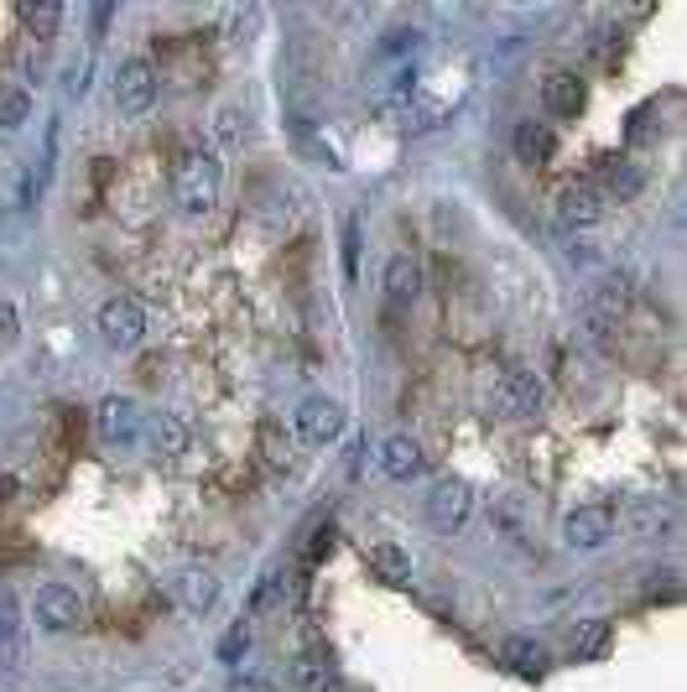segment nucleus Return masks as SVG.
<instances>
[{
  "label": "nucleus",
  "instance_id": "f257e3e1",
  "mask_svg": "<svg viewBox=\"0 0 687 692\" xmlns=\"http://www.w3.org/2000/svg\"><path fill=\"white\" fill-rule=\"evenodd\" d=\"M219 156L214 152H188L183 162H177V209L188 219H203V214H214V203H219Z\"/></svg>",
  "mask_w": 687,
  "mask_h": 692
},
{
  "label": "nucleus",
  "instance_id": "f03ea898",
  "mask_svg": "<svg viewBox=\"0 0 687 692\" xmlns=\"http://www.w3.org/2000/svg\"><path fill=\"white\" fill-rule=\"evenodd\" d=\"M344 407L334 396H307L298 411H292V433L307 443V448H323V443H339L344 437Z\"/></svg>",
  "mask_w": 687,
  "mask_h": 692
},
{
  "label": "nucleus",
  "instance_id": "7ed1b4c3",
  "mask_svg": "<svg viewBox=\"0 0 687 692\" xmlns=\"http://www.w3.org/2000/svg\"><path fill=\"white\" fill-rule=\"evenodd\" d=\"M109 94H115V109H126V115H147V109L156 105V68H151L147 58H126V63L115 68Z\"/></svg>",
  "mask_w": 687,
  "mask_h": 692
},
{
  "label": "nucleus",
  "instance_id": "20e7f679",
  "mask_svg": "<svg viewBox=\"0 0 687 692\" xmlns=\"http://www.w3.org/2000/svg\"><path fill=\"white\" fill-rule=\"evenodd\" d=\"M609 537H615V505H604V500L573 505V511L562 516V541L579 547V552H594V547H604Z\"/></svg>",
  "mask_w": 687,
  "mask_h": 692
},
{
  "label": "nucleus",
  "instance_id": "39448f33",
  "mask_svg": "<svg viewBox=\"0 0 687 692\" xmlns=\"http://www.w3.org/2000/svg\"><path fill=\"white\" fill-rule=\"evenodd\" d=\"M32 609H37V625H43L47 635H68V630L84 625V599H79L68 584H43L37 599H32Z\"/></svg>",
  "mask_w": 687,
  "mask_h": 692
},
{
  "label": "nucleus",
  "instance_id": "423d86ee",
  "mask_svg": "<svg viewBox=\"0 0 687 692\" xmlns=\"http://www.w3.org/2000/svg\"><path fill=\"white\" fill-rule=\"evenodd\" d=\"M100 333H105L109 349H136L147 339V313L130 303V297H109L100 307Z\"/></svg>",
  "mask_w": 687,
  "mask_h": 692
},
{
  "label": "nucleus",
  "instance_id": "0eeeda50",
  "mask_svg": "<svg viewBox=\"0 0 687 692\" xmlns=\"http://www.w3.org/2000/svg\"><path fill=\"white\" fill-rule=\"evenodd\" d=\"M469 505H474V495L464 479H438L428 490V526L432 531H458L464 516H469Z\"/></svg>",
  "mask_w": 687,
  "mask_h": 692
},
{
  "label": "nucleus",
  "instance_id": "6e6552de",
  "mask_svg": "<svg viewBox=\"0 0 687 692\" xmlns=\"http://www.w3.org/2000/svg\"><path fill=\"white\" fill-rule=\"evenodd\" d=\"M172 599L183 605V614H209L219 599V578H214V567H177L172 573Z\"/></svg>",
  "mask_w": 687,
  "mask_h": 692
},
{
  "label": "nucleus",
  "instance_id": "1a4fd4ad",
  "mask_svg": "<svg viewBox=\"0 0 687 692\" xmlns=\"http://www.w3.org/2000/svg\"><path fill=\"white\" fill-rule=\"evenodd\" d=\"M537 407H542V386L532 370H505L494 380V411L500 417H532Z\"/></svg>",
  "mask_w": 687,
  "mask_h": 692
},
{
  "label": "nucleus",
  "instance_id": "9d476101",
  "mask_svg": "<svg viewBox=\"0 0 687 692\" xmlns=\"http://www.w3.org/2000/svg\"><path fill=\"white\" fill-rule=\"evenodd\" d=\"M381 474L396 479V484H407V479H422L428 474V454H422V443L407 433H396L381 443Z\"/></svg>",
  "mask_w": 687,
  "mask_h": 692
},
{
  "label": "nucleus",
  "instance_id": "9b49d317",
  "mask_svg": "<svg viewBox=\"0 0 687 692\" xmlns=\"http://www.w3.org/2000/svg\"><path fill=\"white\" fill-rule=\"evenodd\" d=\"M604 209H609V198L599 193V183H573V188H562L558 193V219L562 224H573V230L599 224Z\"/></svg>",
  "mask_w": 687,
  "mask_h": 692
},
{
  "label": "nucleus",
  "instance_id": "f8f14e48",
  "mask_svg": "<svg viewBox=\"0 0 687 692\" xmlns=\"http://www.w3.org/2000/svg\"><path fill=\"white\" fill-rule=\"evenodd\" d=\"M136 433H141V411H136V401H130V396H105V401H100V437L115 443V448H130Z\"/></svg>",
  "mask_w": 687,
  "mask_h": 692
},
{
  "label": "nucleus",
  "instance_id": "ddd939ff",
  "mask_svg": "<svg viewBox=\"0 0 687 692\" xmlns=\"http://www.w3.org/2000/svg\"><path fill=\"white\" fill-rule=\"evenodd\" d=\"M22 599L11 594V584H0V671L22 667Z\"/></svg>",
  "mask_w": 687,
  "mask_h": 692
},
{
  "label": "nucleus",
  "instance_id": "4468645a",
  "mask_svg": "<svg viewBox=\"0 0 687 692\" xmlns=\"http://www.w3.org/2000/svg\"><path fill=\"white\" fill-rule=\"evenodd\" d=\"M386 303L391 307H411L417 303V292H422V266H417V256H407V250H396V256L386 260Z\"/></svg>",
  "mask_w": 687,
  "mask_h": 692
},
{
  "label": "nucleus",
  "instance_id": "2eb2a0df",
  "mask_svg": "<svg viewBox=\"0 0 687 692\" xmlns=\"http://www.w3.org/2000/svg\"><path fill=\"white\" fill-rule=\"evenodd\" d=\"M542 105L552 109V115H579L583 109V79L579 73H568V68H552L547 79H542Z\"/></svg>",
  "mask_w": 687,
  "mask_h": 692
},
{
  "label": "nucleus",
  "instance_id": "dca6fc26",
  "mask_svg": "<svg viewBox=\"0 0 687 692\" xmlns=\"http://www.w3.org/2000/svg\"><path fill=\"white\" fill-rule=\"evenodd\" d=\"M645 188V167L641 162H630V156H615V162H604L599 173V193L615 198V203H625V198H636Z\"/></svg>",
  "mask_w": 687,
  "mask_h": 692
},
{
  "label": "nucleus",
  "instance_id": "f3484780",
  "mask_svg": "<svg viewBox=\"0 0 687 692\" xmlns=\"http://www.w3.org/2000/svg\"><path fill=\"white\" fill-rule=\"evenodd\" d=\"M365 567L381 578V584H407V578H411L407 547H396V541H370V547H365Z\"/></svg>",
  "mask_w": 687,
  "mask_h": 692
},
{
  "label": "nucleus",
  "instance_id": "a211bd4d",
  "mask_svg": "<svg viewBox=\"0 0 687 692\" xmlns=\"http://www.w3.org/2000/svg\"><path fill=\"white\" fill-rule=\"evenodd\" d=\"M552 126H542V120H521L515 126V156L526 162V167H542L547 156H552Z\"/></svg>",
  "mask_w": 687,
  "mask_h": 692
},
{
  "label": "nucleus",
  "instance_id": "6ab92c4d",
  "mask_svg": "<svg viewBox=\"0 0 687 692\" xmlns=\"http://www.w3.org/2000/svg\"><path fill=\"white\" fill-rule=\"evenodd\" d=\"M500 661L511 671H521V677H537V671L547 667V650H542L532 635H511V641L500 646Z\"/></svg>",
  "mask_w": 687,
  "mask_h": 692
},
{
  "label": "nucleus",
  "instance_id": "aec40b11",
  "mask_svg": "<svg viewBox=\"0 0 687 692\" xmlns=\"http://www.w3.org/2000/svg\"><path fill=\"white\" fill-rule=\"evenodd\" d=\"M183 448H188V422H183V417H156V422H151V454L177 458Z\"/></svg>",
  "mask_w": 687,
  "mask_h": 692
},
{
  "label": "nucleus",
  "instance_id": "412c9836",
  "mask_svg": "<svg viewBox=\"0 0 687 692\" xmlns=\"http://www.w3.org/2000/svg\"><path fill=\"white\" fill-rule=\"evenodd\" d=\"M22 26L32 32V37H43V43H47V37L63 26V5H58V0H26V5H22Z\"/></svg>",
  "mask_w": 687,
  "mask_h": 692
},
{
  "label": "nucleus",
  "instance_id": "4be33fe9",
  "mask_svg": "<svg viewBox=\"0 0 687 692\" xmlns=\"http://www.w3.org/2000/svg\"><path fill=\"white\" fill-rule=\"evenodd\" d=\"M32 120V94L22 84H0V130H22Z\"/></svg>",
  "mask_w": 687,
  "mask_h": 692
},
{
  "label": "nucleus",
  "instance_id": "5701e85b",
  "mask_svg": "<svg viewBox=\"0 0 687 692\" xmlns=\"http://www.w3.org/2000/svg\"><path fill=\"white\" fill-rule=\"evenodd\" d=\"M292 682L307 692H328L339 677H334V667H328L323 656H298V661H292Z\"/></svg>",
  "mask_w": 687,
  "mask_h": 692
},
{
  "label": "nucleus",
  "instance_id": "b1692460",
  "mask_svg": "<svg viewBox=\"0 0 687 692\" xmlns=\"http://www.w3.org/2000/svg\"><path fill=\"white\" fill-rule=\"evenodd\" d=\"M609 646V620H583L579 635H573V661H589Z\"/></svg>",
  "mask_w": 687,
  "mask_h": 692
},
{
  "label": "nucleus",
  "instance_id": "393cba45",
  "mask_svg": "<svg viewBox=\"0 0 687 692\" xmlns=\"http://www.w3.org/2000/svg\"><path fill=\"white\" fill-rule=\"evenodd\" d=\"M266 464H271V469H281V474L292 469V443H287L277 427H266Z\"/></svg>",
  "mask_w": 687,
  "mask_h": 692
},
{
  "label": "nucleus",
  "instance_id": "a878e982",
  "mask_svg": "<svg viewBox=\"0 0 687 692\" xmlns=\"http://www.w3.org/2000/svg\"><path fill=\"white\" fill-rule=\"evenodd\" d=\"M251 650V630L235 625V630H224V641H219V661H240Z\"/></svg>",
  "mask_w": 687,
  "mask_h": 692
},
{
  "label": "nucleus",
  "instance_id": "bb28decb",
  "mask_svg": "<svg viewBox=\"0 0 687 692\" xmlns=\"http://www.w3.org/2000/svg\"><path fill=\"white\" fill-rule=\"evenodd\" d=\"M417 43H422V32H417V26H396V32H386V52H391V58L411 52Z\"/></svg>",
  "mask_w": 687,
  "mask_h": 692
},
{
  "label": "nucleus",
  "instance_id": "cd10ccee",
  "mask_svg": "<svg viewBox=\"0 0 687 692\" xmlns=\"http://www.w3.org/2000/svg\"><path fill=\"white\" fill-rule=\"evenodd\" d=\"M281 599V578L271 573V578H260V588H256V609H271Z\"/></svg>",
  "mask_w": 687,
  "mask_h": 692
},
{
  "label": "nucleus",
  "instance_id": "c85d7f7f",
  "mask_svg": "<svg viewBox=\"0 0 687 692\" xmlns=\"http://www.w3.org/2000/svg\"><path fill=\"white\" fill-rule=\"evenodd\" d=\"M214 126H219V141H235V136H240V115H235V109H219Z\"/></svg>",
  "mask_w": 687,
  "mask_h": 692
}]
</instances>
